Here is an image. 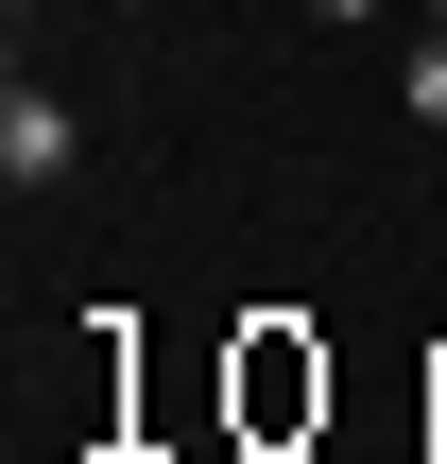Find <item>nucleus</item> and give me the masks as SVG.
Wrapping results in <instances>:
<instances>
[{
    "instance_id": "obj_3",
    "label": "nucleus",
    "mask_w": 447,
    "mask_h": 464,
    "mask_svg": "<svg viewBox=\"0 0 447 464\" xmlns=\"http://www.w3.org/2000/svg\"><path fill=\"white\" fill-rule=\"evenodd\" d=\"M310 17H379V0H310Z\"/></svg>"
},
{
    "instance_id": "obj_5",
    "label": "nucleus",
    "mask_w": 447,
    "mask_h": 464,
    "mask_svg": "<svg viewBox=\"0 0 447 464\" xmlns=\"http://www.w3.org/2000/svg\"><path fill=\"white\" fill-rule=\"evenodd\" d=\"M121 17H138V0H121Z\"/></svg>"
},
{
    "instance_id": "obj_2",
    "label": "nucleus",
    "mask_w": 447,
    "mask_h": 464,
    "mask_svg": "<svg viewBox=\"0 0 447 464\" xmlns=\"http://www.w3.org/2000/svg\"><path fill=\"white\" fill-rule=\"evenodd\" d=\"M396 103H413V121H431V138H447V34H431V52H413V69H396Z\"/></svg>"
},
{
    "instance_id": "obj_1",
    "label": "nucleus",
    "mask_w": 447,
    "mask_h": 464,
    "mask_svg": "<svg viewBox=\"0 0 447 464\" xmlns=\"http://www.w3.org/2000/svg\"><path fill=\"white\" fill-rule=\"evenodd\" d=\"M69 155H86V103L17 69V86H0V189H69Z\"/></svg>"
},
{
    "instance_id": "obj_4",
    "label": "nucleus",
    "mask_w": 447,
    "mask_h": 464,
    "mask_svg": "<svg viewBox=\"0 0 447 464\" xmlns=\"http://www.w3.org/2000/svg\"><path fill=\"white\" fill-rule=\"evenodd\" d=\"M431 34H447V0H431Z\"/></svg>"
}]
</instances>
